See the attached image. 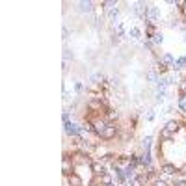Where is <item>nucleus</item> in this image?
<instances>
[{
  "label": "nucleus",
  "instance_id": "f3484780",
  "mask_svg": "<svg viewBox=\"0 0 186 186\" xmlns=\"http://www.w3.org/2000/svg\"><path fill=\"white\" fill-rule=\"evenodd\" d=\"M166 128L169 130V132H175V130H177V123L175 121H169L168 125H166Z\"/></svg>",
  "mask_w": 186,
  "mask_h": 186
},
{
  "label": "nucleus",
  "instance_id": "b1692460",
  "mask_svg": "<svg viewBox=\"0 0 186 186\" xmlns=\"http://www.w3.org/2000/svg\"><path fill=\"white\" fill-rule=\"evenodd\" d=\"M147 179H149V175H147V173H142L140 177H138V181H140V182H147Z\"/></svg>",
  "mask_w": 186,
  "mask_h": 186
},
{
  "label": "nucleus",
  "instance_id": "4be33fe9",
  "mask_svg": "<svg viewBox=\"0 0 186 186\" xmlns=\"http://www.w3.org/2000/svg\"><path fill=\"white\" fill-rule=\"evenodd\" d=\"M99 80H102V74H101V73L91 74V82H99Z\"/></svg>",
  "mask_w": 186,
  "mask_h": 186
},
{
  "label": "nucleus",
  "instance_id": "2f4dec72",
  "mask_svg": "<svg viewBox=\"0 0 186 186\" xmlns=\"http://www.w3.org/2000/svg\"><path fill=\"white\" fill-rule=\"evenodd\" d=\"M182 171H184V173H186V166H184V168H182Z\"/></svg>",
  "mask_w": 186,
  "mask_h": 186
},
{
  "label": "nucleus",
  "instance_id": "ddd939ff",
  "mask_svg": "<svg viewBox=\"0 0 186 186\" xmlns=\"http://www.w3.org/2000/svg\"><path fill=\"white\" fill-rule=\"evenodd\" d=\"M61 168H63V173L69 175V169H71V162H69V158H63V164H61Z\"/></svg>",
  "mask_w": 186,
  "mask_h": 186
},
{
  "label": "nucleus",
  "instance_id": "6e6552de",
  "mask_svg": "<svg viewBox=\"0 0 186 186\" xmlns=\"http://www.w3.org/2000/svg\"><path fill=\"white\" fill-rule=\"evenodd\" d=\"M140 164H143V166H151V155L145 153V155L140 158Z\"/></svg>",
  "mask_w": 186,
  "mask_h": 186
},
{
  "label": "nucleus",
  "instance_id": "1a4fd4ad",
  "mask_svg": "<svg viewBox=\"0 0 186 186\" xmlns=\"http://www.w3.org/2000/svg\"><path fill=\"white\" fill-rule=\"evenodd\" d=\"M162 171H164L166 175H173V173H175V168L171 166V164H166V166L162 168Z\"/></svg>",
  "mask_w": 186,
  "mask_h": 186
},
{
  "label": "nucleus",
  "instance_id": "0eeeda50",
  "mask_svg": "<svg viewBox=\"0 0 186 186\" xmlns=\"http://www.w3.org/2000/svg\"><path fill=\"white\" fill-rule=\"evenodd\" d=\"M162 61H164V63H169V65H175V58L171 56V54H164Z\"/></svg>",
  "mask_w": 186,
  "mask_h": 186
},
{
  "label": "nucleus",
  "instance_id": "f257e3e1",
  "mask_svg": "<svg viewBox=\"0 0 186 186\" xmlns=\"http://www.w3.org/2000/svg\"><path fill=\"white\" fill-rule=\"evenodd\" d=\"M65 132L69 134V136H77L78 132H80V128L77 127V125H74V123H65Z\"/></svg>",
  "mask_w": 186,
  "mask_h": 186
},
{
  "label": "nucleus",
  "instance_id": "7ed1b4c3",
  "mask_svg": "<svg viewBox=\"0 0 186 186\" xmlns=\"http://www.w3.org/2000/svg\"><path fill=\"white\" fill-rule=\"evenodd\" d=\"M101 136H102V138H114V136H115V127H114V125H106V128L102 130Z\"/></svg>",
  "mask_w": 186,
  "mask_h": 186
},
{
  "label": "nucleus",
  "instance_id": "4468645a",
  "mask_svg": "<svg viewBox=\"0 0 186 186\" xmlns=\"http://www.w3.org/2000/svg\"><path fill=\"white\" fill-rule=\"evenodd\" d=\"M78 6H80L82 11H91V6H93V4H91V2H80Z\"/></svg>",
  "mask_w": 186,
  "mask_h": 186
},
{
  "label": "nucleus",
  "instance_id": "6ab92c4d",
  "mask_svg": "<svg viewBox=\"0 0 186 186\" xmlns=\"http://www.w3.org/2000/svg\"><path fill=\"white\" fill-rule=\"evenodd\" d=\"M108 15H110V19H115V17L119 15V9H117V8H112V9L108 11Z\"/></svg>",
  "mask_w": 186,
  "mask_h": 186
},
{
  "label": "nucleus",
  "instance_id": "a211bd4d",
  "mask_svg": "<svg viewBox=\"0 0 186 186\" xmlns=\"http://www.w3.org/2000/svg\"><path fill=\"white\" fill-rule=\"evenodd\" d=\"M179 106H181V110H184V112H186V95H182V97L179 99Z\"/></svg>",
  "mask_w": 186,
  "mask_h": 186
},
{
  "label": "nucleus",
  "instance_id": "7c9ffc66",
  "mask_svg": "<svg viewBox=\"0 0 186 186\" xmlns=\"http://www.w3.org/2000/svg\"><path fill=\"white\" fill-rule=\"evenodd\" d=\"M63 121H65V123L69 121V114H67V112H63Z\"/></svg>",
  "mask_w": 186,
  "mask_h": 186
},
{
  "label": "nucleus",
  "instance_id": "cd10ccee",
  "mask_svg": "<svg viewBox=\"0 0 186 186\" xmlns=\"http://www.w3.org/2000/svg\"><path fill=\"white\" fill-rule=\"evenodd\" d=\"M147 119L153 121V119H155V112H149V114H147Z\"/></svg>",
  "mask_w": 186,
  "mask_h": 186
},
{
  "label": "nucleus",
  "instance_id": "dca6fc26",
  "mask_svg": "<svg viewBox=\"0 0 186 186\" xmlns=\"http://www.w3.org/2000/svg\"><path fill=\"white\" fill-rule=\"evenodd\" d=\"M125 177H130V179L134 177V166H132V164H130V166H127V168H125Z\"/></svg>",
  "mask_w": 186,
  "mask_h": 186
},
{
  "label": "nucleus",
  "instance_id": "39448f33",
  "mask_svg": "<svg viewBox=\"0 0 186 186\" xmlns=\"http://www.w3.org/2000/svg\"><path fill=\"white\" fill-rule=\"evenodd\" d=\"M91 168H93V173H97V175H104V171H106L104 166H102V164H99V162H97V164H93Z\"/></svg>",
  "mask_w": 186,
  "mask_h": 186
},
{
  "label": "nucleus",
  "instance_id": "bb28decb",
  "mask_svg": "<svg viewBox=\"0 0 186 186\" xmlns=\"http://www.w3.org/2000/svg\"><path fill=\"white\" fill-rule=\"evenodd\" d=\"M173 186H186V182H184V181H175Z\"/></svg>",
  "mask_w": 186,
  "mask_h": 186
},
{
  "label": "nucleus",
  "instance_id": "412c9836",
  "mask_svg": "<svg viewBox=\"0 0 186 186\" xmlns=\"http://www.w3.org/2000/svg\"><path fill=\"white\" fill-rule=\"evenodd\" d=\"M142 147H143V149H149V147H151V138H145V140L142 142Z\"/></svg>",
  "mask_w": 186,
  "mask_h": 186
},
{
  "label": "nucleus",
  "instance_id": "c85d7f7f",
  "mask_svg": "<svg viewBox=\"0 0 186 186\" xmlns=\"http://www.w3.org/2000/svg\"><path fill=\"white\" fill-rule=\"evenodd\" d=\"M74 89H77V91H82V84H80V82H77V84H74Z\"/></svg>",
  "mask_w": 186,
  "mask_h": 186
},
{
  "label": "nucleus",
  "instance_id": "20e7f679",
  "mask_svg": "<svg viewBox=\"0 0 186 186\" xmlns=\"http://www.w3.org/2000/svg\"><path fill=\"white\" fill-rule=\"evenodd\" d=\"M128 36H130V37H134V39H140V37H142V30H140V28H136V26H132V28L128 30Z\"/></svg>",
  "mask_w": 186,
  "mask_h": 186
},
{
  "label": "nucleus",
  "instance_id": "9b49d317",
  "mask_svg": "<svg viewBox=\"0 0 186 186\" xmlns=\"http://www.w3.org/2000/svg\"><path fill=\"white\" fill-rule=\"evenodd\" d=\"M166 86H168V78H158L156 80V88L158 89H164Z\"/></svg>",
  "mask_w": 186,
  "mask_h": 186
},
{
  "label": "nucleus",
  "instance_id": "aec40b11",
  "mask_svg": "<svg viewBox=\"0 0 186 186\" xmlns=\"http://www.w3.org/2000/svg\"><path fill=\"white\" fill-rule=\"evenodd\" d=\"M95 127H97V128H95V130H97V132H99V134H102V130H104V128H106V125H104V123H102V121H101V123H97V125H95Z\"/></svg>",
  "mask_w": 186,
  "mask_h": 186
},
{
  "label": "nucleus",
  "instance_id": "a878e982",
  "mask_svg": "<svg viewBox=\"0 0 186 186\" xmlns=\"http://www.w3.org/2000/svg\"><path fill=\"white\" fill-rule=\"evenodd\" d=\"M117 32L121 34V36H123V34H125V28H123V24H121V23L117 24Z\"/></svg>",
  "mask_w": 186,
  "mask_h": 186
},
{
  "label": "nucleus",
  "instance_id": "423d86ee",
  "mask_svg": "<svg viewBox=\"0 0 186 186\" xmlns=\"http://www.w3.org/2000/svg\"><path fill=\"white\" fill-rule=\"evenodd\" d=\"M69 182H71V186H82V181L78 175H69Z\"/></svg>",
  "mask_w": 186,
  "mask_h": 186
},
{
  "label": "nucleus",
  "instance_id": "393cba45",
  "mask_svg": "<svg viewBox=\"0 0 186 186\" xmlns=\"http://www.w3.org/2000/svg\"><path fill=\"white\" fill-rule=\"evenodd\" d=\"M147 80H151V82H156V74H155V73H147Z\"/></svg>",
  "mask_w": 186,
  "mask_h": 186
},
{
  "label": "nucleus",
  "instance_id": "9d476101",
  "mask_svg": "<svg viewBox=\"0 0 186 186\" xmlns=\"http://www.w3.org/2000/svg\"><path fill=\"white\" fill-rule=\"evenodd\" d=\"M184 65H186V58L182 56V58L175 60V65H173V67H175V69H181V67H184Z\"/></svg>",
  "mask_w": 186,
  "mask_h": 186
},
{
  "label": "nucleus",
  "instance_id": "473e14b6",
  "mask_svg": "<svg viewBox=\"0 0 186 186\" xmlns=\"http://www.w3.org/2000/svg\"><path fill=\"white\" fill-rule=\"evenodd\" d=\"M184 43H186V37H184Z\"/></svg>",
  "mask_w": 186,
  "mask_h": 186
},
{
  "label": "nucleus",
  "instance_id": "f8f14e48",
  "mask_svg": "<svg viewBox=\"0 0 186 186\" xmlns=\"http://www.w3.org/2000/svg\"><path fill=\"white\" fill-rule=\"evenodd\" d=\"M171 136H173V132H169L168 128L160 130V138H164V140H171Z\"/></svg>",
  "mask_w": 186,
  "mask_h": 186
},
{
  "label": "nucleus",
  "instance_id": "f03ea898",
  "mask_svg": "<svg viewBox=\"0 0 186 186\" xmlns=\"http://www.w3.org/2000/svg\"><path fill=\"white\" fill-rule=\"evenodd\" d=\"M147 17H149L151 20H156L158 17H160V9H158L156 6H151V8L147 9Z\"/></svg>",
  "mask_w": 186,
  "mask_h": 186
},
{
  "label": "nucleus",
  "instance_id": "5701e85b",
  "mask_svg": "<svg viewBox=\"0 0 186 186\" xmlns=\"http://www.w3.org/2000/svg\"><path fill=\"white\" fill-rule=\"evenodd\" d=\"M101 181H102V184H106V186H108L110 182H112V179H110L108 175H102V179H101Z\"/></svg>",
  "mask_w": 186,
  "mask_h": 186
},
{
  "label": "nucleus",
  "instance_id": "2eb2a0df",
  "mask_svg": "<svg viewBox=\"0 0 186 186\" xmlns=\"http://www.w3.org/2000/svg\"><path fill=\"white\" fill-rule=\"evenodd\" d=\"M162 41H164V36H162V34H155V36H153V43H155V45H162Z\"/></svg>",
  "mask_w": 186,
  "mask_h": 186
},
{
  "label": "nucleus",
  "instance_id": "c756f323",
  "mask_svg": "<svg viewBox=\"0 0 186 186\" xmlns=\"http://www.w3.org/2000/svg\"><path fill=\"white\" fill-rule=\"evenodd\" d=\"M155 186H168V184L164 182V181H156V182H155Z\"/></svg>",
  "mask_w": 186,
  "mask_h": 186
}]
</instances>
